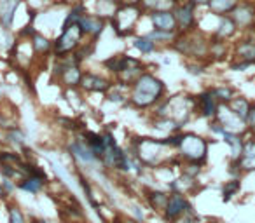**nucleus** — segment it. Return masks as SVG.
<instances>
[{
  "label": "nucleus",
  "mask_w": 255,
  "mask_h": 223,
  "mask_svg": "<svg viewBox=\"0 0 255 223\" xmlns=\"http://www.w3.org/2000/svg\"><path fill=\"white\" fill-rule=\"evenodd\" d=\"M164 84L156 75L143 72L138 78L131 84V94H129V103L136 108H149L161 101L164 94Z\"/></svg>",
  "instance_id": "1"
},
{
  "label": "nucleus",
  "mask_w": 255,
  "mask_h": 223,
  "mask_svg": "<svg viewBox=\"0 0 255 223\" xmlns=\"http://www.w3.org/2000/svg\"><path fill=\"white\" fill-rule=\"evenodd\" d=\"M82 39H84V35H82L77 23L61 28V35L53 42V51L56 58H63L70 53H75L82 46Z\"/></svg>",
  "instance_id": "2"
},
{
  "label": "nucleus",
  "mask_w": 255,
  "mask_h": 223,
  "mask_svg": "<svg viewBox=\"0 0 255 223\" xmlns=\"http://www.w3.org/2000/svg\"><path fill=\"white\" fill-rule=\"evenodd\" d=\"M178 33H192L198 30V7L189 0H182L173 7Z\"/></svg>",
  "instance_id": "3"
},
{
  "label": "nucleus",
  "mask_w": 255,
  "mask_h": 223,
  "mask_svg": "<svg viewBox=\"0 0 255 223\" xmlns=\"http://www.w3.org/2000/svg\"><path fill=\"white\" fill-rule=\"evenodd\" d=\"M231 18L238 25V30L250 32L255 25V0H240V4L231 12Z\"/></svg>",
  "instance_id": "4"
},
{
  "label": "nucleus",
  "mask_w": 255,
  "mask_h": 223,
  "mask_svg": "<svg viewBox=\"0 0 255 223\" xmlns=\"http://www.w3.org/2000/svg\"><path fill=\"white\" fill-rule=\"evenodd\" d=\"M79 28H81L82 35L89 37L93 42H96V39H100V35L103 33L107 26V21L103 18H100L98 14H91V12H84L77 21Z\"/></svg>",
  "instance_id": "5"
},
{
  "label": "nucleus",
  "mask_w": 255,
  "mask_h": 223,
  "mask_svg": "<svg viewBox=\"0 0 255 223\" xmlns=\"http://www.w3.org/2000/svg\"><path fill=\"white\" fill-rule=\"evenodd\" d=\"M182 153L187 157L189 160H203L206 155V142L196 135H184L180 143Z\"/></svg>",
  "instance_id": "6"
},
{
  "label": "nucleus",
  "mask_w": 255,
  "mask_h": 223,
  "mask_svg": "<svg viewBox=\"0 0 255 223\" xmlns=\"http://www.w3.org/2000/svg\"><path fill=\"white\" fill-rule=\"evenodd\" d=\"M149 21L152 28L156 30H166V32H177V21H175L173 11L166 9V11H152L147 12Z\"/></svg>",
  "instance_id": "7"
},
{
  "label": "nucleus",
  "mask_w": 255,
  "mask_h": 223,
  "mask_svg": "<svg viewBox=\"0 0 255 223\" xmlns=\"http://www.w3.org/2000/svg\"><path fill=\"white\" fill-rule=\"evenodd\" d=\"M217 21L219 23H217L212 37H217V39H222V40H229V39H233L238 32H240V30H238V25L234 23V19L231 18V14L219 16Z\"/></svg>",
  "instance_id": "8"
},
{
  "label": "nucleus",
  "mask_w": 255,
  "mask_h": 223,
  "mask_svg": "<svg viewBox=\"0 0 255 223\" xmlns=\"http://www.w3.org/2000/svg\"><path fill=\"white\" fill-rule=\"evenodd\" d=\"M21 4L23 0H0V26L2 28H11L16 18V11Z\"/></svg>",
  "instance_id": "9"
},
{
  "label": "nucleus",
  "mask_w": 255,
  "mask_h": 223,
  "mask_svg": "<svg viewBox=\"0 0 255 223\" xmlns=\"http://www.w3.org/2000/svg\"><path fill=\"white\" fill-rule=\"evenodd\" d=\"M81 85L86 89V91H91V92H107L112 84H110V80H107V78L100 77V75H95V74H82Z\"/></svg>",
  "instance_id": "10"
},
{
  "label": "nucleus",
  "mask_w": 255,
  "mask_h": 223,
  "mask_svg": "<svg viewBox=\"0 0 255 223\" xmlns=\"http://www.w3.org/2000/svg\"><path fill=\"white\" fill-rule=\"evenodd\" d=\"M199 108H201V114L205 117H217L219 114V105H217V99L213 98V94L210 91H205L198 96Z\"/></svg>",
  "instance_id": "11"
},
{
  "label": "nucleus",
  "mask_w": 255,
  "mask_h": 223,
  "mask_svg": "<svg viewBox=\"0 0 255 223\" xmlns=\"http://www.w3.org/2000/svg\"><path fill=\"white\" fill-rule=\"evenodd\" d=\"M238 4H240V0H208L206 9L215 16H224L231 14Z\"/></svg>",
  "instance_id": "12"
},
{
  "label": "nucleus",
  "mask_w": 255,
  "mask_h": 223,
  "mask_svg": "<svg viewBox=\"0 0 255 223\" xmlns=\"http://www.w3.org/2000/svg\"><path fill=\"white\" fill-rule=\"evenodd\" d=\"M236 56L238 60L255 65V40L250 37H245L243 40H240V44L236 46Z\"/></svg>",
  "instance_id": "13"
},
{
  "label": "nucleus",
  "mask_w": 255,
  "mask_h": 223,
  "mask_svg": "<svg viewBox=\"0 0 255 223\" xmlns=\"http://www.w3.org/2000/svg\"><path fill=\"white\" fill-rule=\"evenodd\" d=\"M177 0H140V7L143 9V12H152V11H173V7L177 5Z\"/></svg>",
  "instance_id": "14"
},
{
  "label": "nucleus",
  "mask_w": 255,
  "mask_h": 223,
  "mask_svg": "<svg viewBox=\"0 0 255 223\" xmlns=\"http://www.w3.org/2000/svg\"><path fill=\"white\" fill-rule=\"evenodd\" d=\"M121 5V0H96V12L100 18L109 21L114 14H116L117 7Z\"/></svg>",
  "instance_id": "15"
},
{
  "label": "nucleus",
  "mask_w": 255,
  "mask_h": 223,
  "mask_svg": "<svg viewBox=\"0 0 255 223\" xmlns=\"http://www.w3.org/2000/svg\"><path fill=\"white\" fill-rule=\"evenodd\" d=\"M84 12H88V9H86V2H82V0H79V2H72L70 9H68V12L65 14V19H63V25H61V28H65V26H70V25H75V23L79 21V18H81Z\"/></svg>",
  "instance_id": "16"
},
{
  "label": "nucleus",
  "mask_w": 255,
  "mask_h": 223,
  "mask_svg": "<svg viewBox=\"0 0 255 223\" xmlns=\"http://www.w3.org/2000/svg\"><path fill=\"white\" fill-rule=\"evenodd\" d=\"M30 44H32V49L35 54H47L53 51V42H51L46 35H42V33H39V32L30 37Z\"/></svg>",
  "instance_id": "17"
},
{
  "label": "nucleus",
  "mask_w": 255,
  "mask_h": 223,
  "mask_svg": "<svg viewBox=\"0 0 255 223\" xmlns=\"http://www.w3.org/2000/svg\"><path fill=\"white\" fill-rule=\"evenodd\" d=\"M250 106H252V103L247 101L245 98H233L229 101V108L233 110V114L236 115V117H240L243 122H247L248 114H250Z\"/></svg>",
  "instance_id": "18"
},
{
  "label": "nucleus",
  "mask_w": 255,
  "mask_h": 223,
  "mask_svg": "<svg viewBox=\"0 0 255 223\" xmlns=\"http://www.w3.org/2000/svg\"><path fill=\"white\" fill-rule=\"evenodd\" d=\"M185 206H187V202H185V199L182 197V195H178V194L171 195L166 204V216L168 218H175V216H178L184 211Z\"/></svg>",
  "instance_id": "19"
},
{
  "label": "nucleus",
  "mask_w": 255,
  "mask_h": 223,
  "mask_svg": "<svg viewBox=\"0 0 255 223\" xmlns=\"http://www.w3.org/2000/svg\"><path fill=\"white\" fill-rule=\"evenodd\" d=\"M44 178H46V176H44L42 173H39V171H33V174H30V176L21 183V188H23V190H26V192H32V194H35V192H39L40 188H42Z\"/></svg>",
  "instance_id": "20"
},
{
  "label": "nucleus",
  "mask_w": 255,
  "mask_h": 223,
  "mask_svg": "<svg viewBox=\"0 0 255 223\" xmlns=\"http://www.w3.org/2000/svg\"><path fill=\"white\" fill-rule=\"evenodd\" d=\"M133 46H135V49L140 51L142 54H152L154 51L157 49V44L154 42L149 35L135 37V40H133Z\"/></svg>",
  "instance_id": "21"
},
{
  "label": "nucleus",
  "mask_w": 255,
  "mask_h": 223,
  "mask_svg": "<svg viewBox=\"0 0 255 223\" xmlns=\"http://www.w3.org/2000/svg\"><path fill=\"white\" fill-rule=\"evenodd\" d=\"M147 35L154 40L156 44H171L175 39H177L178 32H166V30H156L152 28Z\"/></svg>",
  "instance_id": "22"
},
{
  "label": "nucleus",
  "mask_w": 255,
  "mask_h": 223,
  "mask_svg": "<svg viewBox=\"0 0 255 223\" xmlns=\"http://www.w3.org/2000/svg\"><path fill=\"white\" fill-rule=\"evenodd\" d=\"M224 140H226L227 143L231 145V150H233V155L236 157H240L241 153H243V142H241V138L236 135V133H233V131H227L226 129V133H224Z\"/></svg>",
  "instance_id": "23"
},
{
  "label": "nucleus",
  "mask_w": 255,
  "mask_h": 223,
  "mask_svg": "<svg viewBox=\"0 0 255 223\" xmlns=\"http://www.w3.org/2000/svg\"><path fill=\"white\" fill-rule=\"evenodd\" d=\"M61 78L67 85H79L81 84V78H82V74L79 70V65H72L68 67L67 70L61 74Z\"/></svg>",
  "instance_id": "24"
},
{
  "label": "nucleus",
  "mask_w": 255,
  "mask_h": 223,
  "mask_svg": "<svg viewBox=\"0 0 255 223\" xmlns=\"http://www.w3.org/2000/svg\"><path fill=\"white\" fill-rule=\"evenodd\" d=\"M70 150L74 152L75 157H79V159L82 160V162H93L95 160V153H93L91 149H86V145H82L81 142L74 143V145L70 147Z\"/></svg>",
  "instance_id": "25"
},
{
  "label": "nucleus",
  "mask_w": 255,
  "mask_h": 223,
  "mask_svg": "<svg viewBox=\"0 0 255 223\" xmlns=\"http://www.w3.org/2000/svg\"><path fill=\"white\" fill-rule=\"evenodd\" d=\"M210 92H212L217 101H222V103H229L234 98V89L229 87V85H219V87L210 89Z\"/></svg>",
  "instance_id": "26"
},
{
  "label": "nucleus",
  "mask_w": 255,
  "mask_h": 223,
  "mask_svg": "<svg viewBox=\"0 0 255 223\" xmlns=\"http://www.w3.org/2000/svg\"><path fill=\"white\" fill-rule=\"evenodd\" d=\"M238 190H240V181H231L229 185H226V188H224V201H229L234 195V192Z\"/></svg>",
  "instance_id": "27"
},
{
  "label": "nucleus",
  "mask_w": 255,
  "mask_h": 223,
  "mask_svg": "<svg viewBox=\"0 0 255 223\" xmlns=\"http://www.w3.org/2000/svg\"><path fill=\"white\" fill-rule=\"evenodd\" d=\"M152 204L156 206V208H166L168 204V197L164 194H152Z\"/></svg>",
  "instance_id": "28"
},
{
  "label": "nucleus",
  "mask_w": 255,
  "mask_h": 223,
  "mask_svg": "<svg viewBox=\"0 0 255 223\" xmlns=\"http://www.w3.org/2000/svg\"><path fill=\"white\" fill-rule=\"evenodd\" d=\"M11 223H25V220H23V215L19 209L12 208L11 209Z\"/></svg>",
  "instance_id": "29"
},
{
  "label": "nucleus",
  "mask_w": 255,
  "mask_h": 223,
  "mask_svg": "<svg viewBox=\"0 0 255 223\" xmlns=\"http://www.w3.org/2000/svg\"><path fill=\"white\" fill-rule=\"evenodd\" d=\"M9 138H11L14 143H19V145H21L23 140H25V136H23V133L19 131V129H14V131L9 133Z\"/></svg>",
  "instance_id": "30"
},
{
  "label": "nucleus",
  "mask_w": 255,
  "mask_h": 223,
  "mask_svg": "<svg viewBox=\"0 0 255 223\" xmlns=\"http://www.w3.org/2000/svg\"><path fill=\"white\" fill-rule=\"evenodd\" d=\"M252 67V63H248V61H243V60H240L238 63H233V70H236V72H243V70H247V68H250Z\"/></svg>",
  "instance_id": "31"
},
{
  "label": "nucleus",
  "mask_w": 255,
  "mask_h": 223,
  "mask_svg": "<svg viewBox=\"0 0 255 223\" xmlns=\"http://www.w3.org/2000/svg\"><path fill=\"white\" fill-rule=\"evenodd\" d=\"M187 70H189V74H192V75H201L203 74L201 65H187Z\"/></svg>",
  "instance_id": "32"
},
{
  "label": "nucleus",
  "mask_w": 255,
  "mask_h": 223,
  "mask_svg": "<svg viewBox=\"0 0 255 223\" xmlns=\"http://www.w3.org/2000/svg\"><path fill=\"white\" fill-rule=\"evenodd\" d=\"M247 122L250 124V128H254V129H255V105H252V106H250V114H248Z\"/></svg>",
  "instance_id": "33"
},
{
  "label": "nucleus",
  "mask_w": 255,
  "mask_h": 223,
  "mask_svg": "<svg viewBox=\"0 0 255 223\" xmlns=\"http://www.w3.org/2000/svg\"><path fill=\"white\" fill-rule=\"evenodd\" d=\"M189 2H192V4L196 5V7H206V4H208V0H189Z\"/></svg>",
  "instance_id": "34"
},
{
  "label": "nucleus",
  "mask_w": 255,
  "mask_h": 223,
  "mask_svg": "<svg viewBox=\"0 0 255 223\" xmlns=\"http://www.w3.org/2000/svg\"><path fill=\"white\" fill-rule=\"evenodd\" d=\"M60 122L61 124H67L65 128H68V129H75V122L74 121H68V119H60Z\"/></svg>",
  "instance_id": "35"
},
{
  "label": "nucleus",
  "mask_w": 255,
  "mask_h": 223,
  "mask_svg": "<svg viewBox=\"0 0 255 223\" xmlns=\"http://www.w3.org/2000/svg\"><path fill=\"white\" fill-rule=\"evenodd\" d=\"M110 99H112V101H126V99H124V96L123 94H117V92L110 94Z\"/></svg>",
  "instance_id": "36"
},
{
  "label": "nucleus",
  "mask_w": 255,
  "mask_h": 223,
  "mask_svg": "<svg viewBox=\"0 0 255 223\" xmlns=\"http://www.w3.org/2000/svg\"><path fill=\"white\" fill-rule=\"evenodd\" d=\"M121 4H140V0H121Z\"/></svg>",
  "instance_id": "37"
},
{
  "label": "nucleus",
  "mask_w": 255,
  "mask_h": 223,
  "mask_svg": "<svg viewBox=\"0 0 255 223\" xmlns=\"http://www.w3.org/2000/svg\"><path fill=\"white\" fill-rule=\"evenodd\" d=\"M177 2H182V0H177Z\"/></svg>",
  "instance_id": "38"
}]
</instances>
